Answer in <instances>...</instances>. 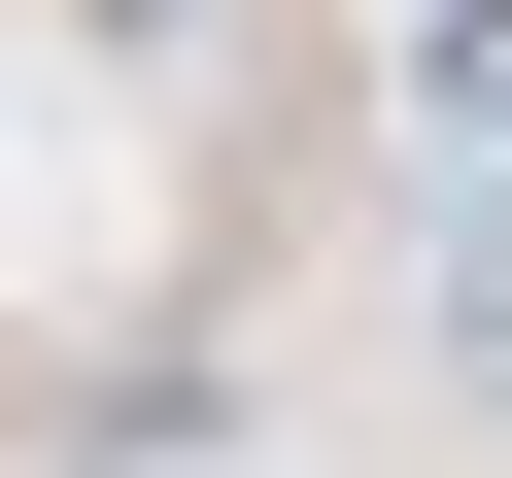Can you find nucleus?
<instances>
[{"label":"nucleus","mask_w":512,"mask_h":478,"mask_svg":"<svg viewBox=\"0 0 512 478\" xmlns=\"http://www.w3.org/2000/svg\"><path fill=\"white\" fill-rule=\"evenodd\" d=\"M444 376H478V410H512V205H478V239H444Z\"/></svg>","instance_id":"1"}]
</instances>
